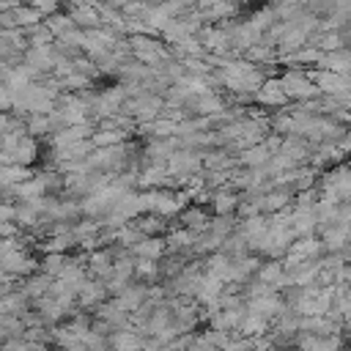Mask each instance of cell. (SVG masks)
Instances as JSON below:
<instances>
[{"label":"cell","instance_id":"cell-6","mask_svg":"<svg viewBox=\"0 0 351 351\" xmlns=\"http://www.w3.org/2000/svg\"><path fill=\"white\" fill-rule=\"evenodd\" d=\"M14 337H25V324L19 315H0V343L14 340Z\"/></svg>","mask_w":351,"mask_h":351},{"label":"cell","instance_id":"cell-11","mask_svg":"<svg viewBox=\"0 0 351 351\" xmlns=\"http://www.w3.org/2000/svg\"><path fill=\"white\" fill-rule=\"evenodd\" d=\"M233 206H236V197H233L230 192H222V195H217V211H222V214H225V211H230Z\"/></svg>","mask_w":351,"mask_h":351},{"label":"cell","instance_id":"cell-9","mask_svg":"<svg viewBox=\"0 0 351 351\" xmlns=\"http://www.w3.org/2000/svg\"><path fill=\"white\" fill-rule=\"evenodd\" d=\"M0 351H49V346H44V343H30V340H25V337H14V340L0 343Z\"/></svg>","mask_w":351,"mask_h":351},{"label":"cell","instance_id":"cell-4","mask_svg":"<svg viewBox=\"0 0 351 351\" xmlns=\"http://www.w3.org/2000/svg\"><path fill=\"white\" fill-rule=\"evenodd\" d=\"M30 296L25 291H11L8 296L0 299V315H22L30 310Z\"/></svg>","mask_w":351,"mask_h":351},{"label":"cell","instance_id":"cell-1","mask_svg":"<svg viewBox=\"0 0 351 351\" xmlns=\"http://www.w3.org/2000/svg\"><path fill=\"white\" fill-rule=\"evenodd\" d=\"M346 335H313L299 332L296 335V351H343Z\"/></svg>","mask_w":351,"mask_h":351},{"label":"cell","instance_id":"cell-2","mask_svg":"<svg viewBox=\"0 0 351 351\" xmlns=\"http://www.w3.org/2000/svg\"><path fill=\"white\" fill-rule=\"evenodd\" d=\"M258 280H261L263 285H269L271 291L288 288V274H285V263H280V261H269V263L258 266Z\"/></svg>","mask_w":351,"mask_h":351},{"label":"cell","instance_id":"cell-8","mask_svg":"<svg viewBox=\"0 0 351 351\" xmlns=\"http://www.w3.org/2000/svg\"><path fill=\"white\" fill-rule=\"evenodd\" d=\"M63 269H66V255H60V252H49V255H44L41 271H44L47 277H60Z\"/></svg>","mask_w":351,"mask_h":351},{"label":"cell","instance_id":"cell-3","mask_svg":"<svg viewBox=\"0 0 351 351\" xmlns=\"http://www.w3.org/2000/svg\"><path fill=\"white\" fill-rule=\"evenodd\" d=\"M104 302H107V285H104L101 280H88V282L82 285V291L77 293V304L85 307V310L99 307V304H104Z\"/></svg>","mask_w":351,"mask_h":351},{"label":"cell","instance_id":"cell-5","mask_svg":"<svg viewBox=\"0 0 351 351\" xmlns=\"http://www.w3.org/2000/svg\"><path fill=\"white\" fill-rule=\"evenodd\" d=\"M134 255L140 258V261H156L162 252H165V244L159 241V239H154V236H148V239H140L134 247Z\"/></svg>","mask_w":351,"mask_h":351},{"label":"cell","instance_id":"cell-10","mask_svg":"<svg viewBox=\"0 0 351 351\" xmlns=\"http://www.w3.org/2000/svg\"><path fill=\"white\" fill-rule=\"evenodd\" d=\"M85 346H88V351H110V335L88 329L85 332Z\"/></svg>","mask_w":351,"mask_h":351},{"label":"cell","instance_id":"cell-7","mask_svg":"<svg viewBox=\"0 0 351 351\" xmlns=\"http://www.w3.org/2000/svg\"><path fill=\"white\" fill-rule=\"evenodd\" d=\"M49 288H52V277H47V274L27 277V282L22 285V291H25L30 299H41V296H47V293H49Z\"/></svg>","mask_w":351,"mask_h":351}]
</instances>
